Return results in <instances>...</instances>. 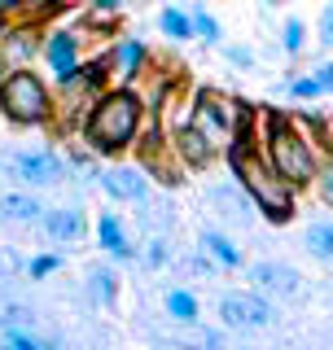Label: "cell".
<instances>
[{
	"label": "cell",
	"mask_w": 333,
	"mask_h": 350,
	"mask_svg": "<svg viewBox=\"0 0 333 350\" xmlns=\"http://www.w3.org/2000/svg\"><path fill=\"white\" fill-rule=\"evenodd\" d=\"M228 167L237 175V184L246 189V197L254 202V211L272 224H290L298 215V189L285 175H276V167L254 149L250 140V109H237V123H232V140H228Z\"/></svg>",
	"instance_id": "6da1fadb"
},
{
	"label": "cell",
	"mask_w": 333,
	"mask_h": 350,
	"mask_svg": "<svg viewBox=\"0 0 333 350\" xmlns=\"http://www.w3.org/2000/svg\"><path fill=\"white\" fill-rule=\"evenodd\" d=\"M140 114H145L140 92H132V88H110V92H101L92 101V109H88V123H84L88 149L110 153V158L132 149V140L140 131Z\"/></svg>",
	"instance_id": "7a4b0ae2"
},
{
	"label": "cell",
	"mask_w": 333,
	"mask_h": 350,
	"mask_svg": "<svg viewBox=\"0 0 333 350\" xmlns=\"http://www.w3.org/2000/svg\"><path fill=\"white\" fill-rule=\"evenodd\" d=\"M263 158L276 167V175H285V180L294 184V189H307V184H316V171H320V158L312 149V140L298 131V123L281 114V109H272L268 114V136H263Z\"/></svg>",
	"instance_id": "3957f363"
},
{
	"label": "cell",
	"mask_w": 333,
	"mask_h": 350,
	"mask_svg": "<svg viewBox=\"0 0 333 350\" xmlns=\"http://www.w3.org/2000/svg\"><path fill=\"white\" fill-rule=\"evenodd\" d=\"M0 114L18 127H36V123H49L53 114V96L44 79L36 70H9L0 79Z\"/></svg>",
	"instance_id": "277c9868"
},
{
	"label": "cell",
	"mask_w": 333,
	"mask_h": 350,
	"mask_svg": "<svg viewBox=\"0 0 333 350\" xmlns=\"http://www.w3.org/2000/svg\"><path fill=\"white\" fill-rule=\"evenodd\" d=\"M232 105L224 101V96L215 92V88H197V96H193V105H188V127L197 131V136L206 140L210 149H228V140H232Z\"/></svg>",
	"instance_id": "5b68a950"
},
{
	"label": "cell",
	"mask_w": 333,
	"mask_h": 350,
	"mask_svg": "<svg viewBox=\"0 0 333 350\" xmlns=\"http://www.w3.org/2000/svg\"><path fill=\"white\" fill-rule=\"evenodd\" d=\"M276 320L268 293L259 289H232L219 298V324L232 328V333H254V328H268Z\"/></svg>",
	"instance_id": "8992f818"
},
{
	"label": "cell",
	"mask_w": 333,
	"mask_h": 350,
	"mask_svg": "<svg viewBox=\"0 0 333 350\" xmlns=\"http://www.w3.org/2000/svg\"><path fill=\"white\" fill-rule=\"evenodd\" d=\"M9 175L22 180L27 189H53V184H62L66 167H62L58 153H49V149H27V153L9 158Z\"/></svg>",
	"instance_id": "52a82bcc"
},
{
	"label": "cell",
	"mask_w": 333,
	"mask_h": 350,
	"mask_svg": "<svg viewBox=\"0 0 333 350\" xmlns=\"http://www.w3.org/2000/svg\"><path fill=\"white\" fill-rule=\"evenodd\" d=\"M250 280H254V289L268 293V298H298V293H303V276H298L290 262H276V258L254 262Z\"/></svg>",
	"instance_id": "ba28073f"
},
{
	"label": "cell",
	"mask_w": 333,
	"mask_h": 350,
	"mask_svg": "<svg viewBox=\"0 0 333 350\" xmlns=\"http://www.w3.org/2000/svg\"><path fill=\"white\" fill-rule=\"evenodd\" d=\"M44 62H49V70L58 75V83H71L75 70H79V40L71 36V31H49V40L40 44Z\"/></svg>",
	"instance_id": "9c48e42d"
},
{
	"label": "cell",
	"mask_w": 333,
	"mask_h": 350,
	"mask_svg": "<svg viewBox=\"0 0 333 350\" xmlns=\"http://www.w3.org/2000/svg\"><path fill=\"white\" fill-rule=\"evenodd\" d=\"M101 189L114 197V202H145L149 175L140 167H110V171H101Z\"/></svg>",
	"instance_id": "30bf717a"
},
{
	"label": "cell",
	"mask_w": 333,
	"mask_h": 350,
	"mask_svg": "<svg viewBox=\"0 0 333 350\" xmlns=\"http://www.w3.org/2000/svg\"><path fill=\"white\" fill-rule=\"evenodd\" d=\"M0 219L14 224V228H31L44 219V202L36 193H5L0 197Z\"/></svg>",
	"instance_id": "8fae6325"
},
{
	"label": "cell",
	"mask_w": 333,
	"mask_h": 350,
	"mask_svg": "<svg viewBox=\"0 0 333 350\" xmlns=\"http://www.w3.org/2000/svg\"><path fill=\"white\" fill-rule=\"evenodd\" d=\"M40 224H44V237L49 241H79L84 237V211H75V206H58Z\"/></svg>",
	"instance_id": "7c38bea8"
},
{
	"label": "cell",
	"mask_w": 333,
	"mask_h": 350,
	"mask_svg": "<svg viewBox=\"0 0 333 350\" xmlns=\"http://www.w3.org/2000/svg\"><path fill=\"white\" fill-rule=\"evenodd\" d=\"M171 140H175V153H180L184 167H206V162L215 158V149H210V145H206V140L197 136V131L188 127V123H184V127H175V131H171Z\"/></svg>",
	"instance_id": "4fadbf2b"
},
{
	"label": "cell",
	"mask_w": 333,
	"mask_h": 350,
	"mask_svg": "<svg viewBox=\"0 0 333 350\" xmlns=\"http://www.w3.org/2000/svg\"><path fill=\"white\" fill-rule=\"evenodd\" d=\"M97 237H101V250L114 254V258H132V254H136V250L127 245V232H123V224H119L114 211H106L101 219H97Z\"/></svg>",
	"instance_id": "5bb4252c"
},
{
	"label": "cell",
	"mask_w": 333,
	"mask_h": 350,
	"mask_svg": "<svg viewBox=\"0 0 333 350\" xmlns=\"http://www.w3.org/2000/svg\"><path fill=\"white\" fill-rule=\"evenodd\" d=\"M303 245L307 254L320 262H333V219H316V224L303 228Z\"/></svg>",
	"instance_id": "9a60e30c"
},
{
	"label": "cell",
	"mask_w": 333,
	"mask_h": 350,
	"mask_svg": "<svg viewBox=\"0 0 333 350\" xmlns=\"http://www.w3.org/2000/svg\"><path fill=\"white\" fill-rule=\"evenodd\" d=\"M110 57H114V66H119V75H123V79H136V75L145 70V57H149V53H145V44H140V40H119Z\"/></svg>",
	"instance_id": "2e32d148"
},
{
	"label": "cell",
	"mask_w": 333,
	"mask_h": 350,
	"mask_svg": "<svg viewBox=\"0 0 333 350\" xmlns=\"http://www.w3.org/2000/svg\"><path fill=\"white\" fill-rule=\"evenodd\" d=\"M88 298H92L97 306H114V298H119V280H114V271H110V267L88 271Z\"/></svg>",
	"instance_id": "e0dca14e"
},
{
	"label": "cell",
	"mask_w": 333,
	"mask_h": 350,
	"mask_svg": "<svg viewBox=\"0 0 333 350\" xmlns=\"http://www.w3.org/2000/svg\"><path fill=\"white\" fill-rule=\"evenodd\" d=\"M202 250H206V254L219 262V267H241V254H237V245H232L228 237H219L215 228H206V232H202Z\"/></svg>",
	"instance_id": "ac0fdd59"
},
{
	"label": "cell",
	"mask_w": 333,
	"mask_h": 350,
	"mask_svg": "<svg viewBox=\"0 0 333 350\" xmlns=\"http://www.w3.org/2000/svg\"><path fill=\"white\" fill-rule=\"evenodd\" d=\"M210 202H215V206H224V215H232V219H250L246 211H254V202H250V197H246V189H228V184H224V189H210Z\"/></svg>",
	"instance_id": "d6986e66"
},
{
	"label": "cell",
	"mask_w": 333,
	"mask_h": 350,
	"mask_svg": "<svg viewBox=\"0 0 333 350\" xmlns=\"http://www.w3.org/2000/svg\"><path fill=\"white\" fill-rule=\"evenodd\" d=\"M166 315L180 320V324H193L197 320V298L184 293V289H171V293H166Z\"/></svg>",
	"instance_id": "ffe728a7"
},
{
	"label": "cell",
	"mask_w": 333,
	"mask_h": 350,
	"mask_svg": "<svg viewBox=\"0 0 333 350\" xmlns=\"http://www.w3.org/2000/svg\"><path fill=\"white\" fill-rule=\"evenodd\" d=\"M162 36L188 40L193 36V14H184V9H162Z\"/></svg>",
	"instance_id": "44dd1931"
},
{
	"label": "cell",
	"mask_w": 333,
	"mask_h": 350,
	"mask_svg": "<svg viewBox=\"0 0 333 350\" xmlns=\"http://www.w3.org/2000/svg\"><path fill=\"white\" fill-rule=\"evenodd\" d=\"M281 49L290 53V57H294V53H303V18H290L281 27Z\"/></svg>",
	"instance_id": "7402d4cb"
},
{
	"label": "cell",
	"mask_w": 333,
	"mask_h": 350,
	"mask_svg": "<svg viewBox=\"0 0 333 350\" xmlns=\"http://www.w3.org/2000/svg\"><path fill=\"white\" fill-rule=\"evenodd\" d=\"M58 267H62L58 254H36V258L27 262V276H31V280H44V276H53Z\"/></svg>",
	"instance_id": "603a6c76"
},
{
	"label": "cell",
	"mask_w": 333,
	"mask_h": 350,
	"mask_svg": "<svg viewBox=\"0 0 333 350\" xmlns=\"http://www.w3.org/2000/svg\"><path fill=\"white\" fill-rule=\"evenodd\" d=\"M31 36H36V31H14V40H9V53H14L18 62H22V57H31V53H36L40 44H44V40H31Z\"/></svg>",
	"instance_id": "cb8c5ba5"
},
{
	"label": "cell",
	"mask_w": 333,
	"mask_h": 350,
	"mask_svg": "<svg viewBox=\"0 0 333 350\" xmlns=\"http://www.w3.org/2000/svg\"><path fill=\"white\" fill-rule=\"evenodd\" d=\"M193 36H202V40H210V44L219 40V22L210 18L206 9H193Z\"/></svg>",
	"instance_id": "d4e9b609"
},
{
	"label": "cell",
	"mask_w": 333,
	"mask_h": 350,
	"mask_svg": "<svg viewBox=\"0 0 333 350\" xmlns=\"http://www.w3.org/2000/svg\"><path fill=\"white\" fill-rule=\"evenodd\" d=\"M316 193H320L325 206H333V162H325V167L316 171Z\"/></svg>",
	"instance_id": "484cf974"
},
{
	"label": "cell",
	"mask_w": 333,
	"mask_h": 350,
	"mask_svg": "<svg viewBox=\"0 0 333 350\" xmlns=\"http://www.w3.org/2000/svg\"><path fill=\"white\" fill-rule=\"evenodd\" d=\"M320 44H325V49H333V0L320 9Z\"/></svg>",
	"instance_id": "4316f807"
},
{
	"label": "cell",
	"mask_w": 333,
	"mask_h": 350,
	"mask_svg": "<svg viewBox=\"0 0 333 350\" xmlns=\"http://www.w3.org/2000/svg\"><path fill=\"white\" fill-rule=\"evenodd\" d=\"M290 92H294V96H303V101H312V96H320V83H316V75H312V79H294V83H290Z\"/></svg>",
	"instance_id": "83f0119b"
},
{
	"label": "cell",
	"mask_w": 333,
	"mask_h": 350,
	"mask_svg": "<svg viewBox=\"0 0 333 350\" xmlns=\"http://www.w3.org/2000/svg\"><path fill=\"white\" fill-rule=\"evenodd\" d=\"M316 83H320V92H333V62L316 66Z\"/></svg>",
	"instance_id": "f1b7e54d"
},
{
	"label": "cell",
	"mask_w": 333,
	"mask_h": 350,
	"mask_svg": "<svg viewBox=\"0 0 333 350\" xmlns=\"http://www.w3.org/2000/svg\"><path fill=\"white\" fill-rule=\"evenodd\" d=\"M5 342H9V346H18V350H36V346H40L36 337H27V333H14V328L5 333Z\"/></svg>",
	"instance_id": "f546056e"
},
{
	"label": "cell",
	"mask_w": 333,
	"mask_h": 350,
	"mask_svg": "<svg viewBox=\"0 0 333 350\" xmlns=\"http://www.w3.org/2000/svg\"><path fill=\"white\" fill-rule=\"evenodd\" d=\"M14 262H18V254H14V250H9V245H0V276H5V271L14 267Z\"/></svg>",
	"instance_id": "4dcf8cb0"
},
{
	"label": "cell",
	"mask_w": 333,
	"mask_h": 350,
	"mask_svg": "<svg viewBox=\"0 0 333 350\" xmlns=\"http://www.w3.org/2000/svg\"><path fill=\"white\" fill-rule=\"evenodd\" d=\"M97 9H110V14H119V0H92Z\"/></svg>",
	"instance_id": "1f68e13d"
},
{
	"label": "cell",
	"mask_w": 333,
	"mask_h": 350,
	"mask_svg": "<svg viewBox=\"0 0 333 350\" xmlns=\"http://www.w3.org/2000/svg\"><path fill=\"white\" fill-rule=\"evenodd\" d=\"M22 0H0V14H9V9H18Z\"/></svg>",
	"instance_id": "d6a6232c"
},
{
	"label": "cell",
	"mask_w": 333,
	"mask_h": 350,
	"mask_svg": "<svg viewBox=\"0 0 333 350\" xmlns=\"http://www.w3.org/2000/svg\"><path fill=\"white\" fill-rule=\"evenodd\" d=\"M5 66H9V62H5V57H0V79H5V75H9V70H5Z\"/></svg>",
	"instance_id": "836d02e7"
},
{
	"label": "cell",
	"mask_w": 333,
	"mask_h": 350,
	"mask_svg": "<svg viewBox=\"0 0 333 350\" xmlns=\"http://www.w3.org/2000/svg\"><path fill=\"white\" fill-rule=\"evenodd\" d=\"M0 36H5V14H0Z\"/></svg>",
	"instance_id": "e575fe53"
}]
</instances>
